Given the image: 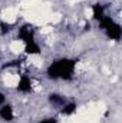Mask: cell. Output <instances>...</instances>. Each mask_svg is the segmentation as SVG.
I'll list each match as a JSON object with an SVG mask.
<instances>
[{
  "instance_id": "6da1fadb",
  "label": "cell",
  "mask_w": 122,
  "mask_h": 123,
  "mask_svg": "<svg viewBox=\"0 0 122 123\" xmlns=\"http://www.w3.org/2000/svg\"><path fill=\"white\" fill-rule=\"evenodd\" d=\"M75 67L76 60L63 57L50 63L46 70V74L50 80H70L75 74Z\"/></svg>"
},
{
  "instance_id": "7a4b0ae2",
  "label": "cell",
  "mask_w": 122,
  "mask_h": 123,
  "mask_svg": "<svg viewBox=\"0 0 122 123\" xmlns=\"http://www.w3.org/2000/svg\"><path fill=\"white\" fill-rule=\"evenodd\" d=\"M17 39L22 40L25 44L34 42V29L32 25H23L22 27H19V33H17Z\"/></svg>"
},
{
  "instance_id": "3957f363",
  "label": "cell",
  "mask_w": 122,
  "mask_h": 123,
  "mask_svg": "<svg viewBox=\"0 0 122 123\" xmlns=\"http://www.w3.org/2000/svg\"><path fill=\"white\" fill-rule=\"evenodd\" d=\"M105 34H106V37L109 39V40H115V42H118L119 39H121L122 36V27L119 23H116L115 20L105 29Z\"/></svg>"
},
{
  "instance_id": "277c9868",
  "label": "cell",
  "mask_w": 122,
  "mask_h": 123,
  "mask_svg": "<svg viewBox=\"0 0 122 123\" xmlns=\"http://www.w3.org/2000/svg\"><path fill=\"white\" fill-rule=\"evenodd\" d=\"M32 87H33V83H32L30 77H29V76H26V74L20 76L19 83H17V92H20V93H30L32 92Z\"/></svg>"
},
{
  "instance_id": "5b68a950",
  "label": "cell",
  "mask_w": 122,
  "mask_h": 123,
  "mask_svg": "<svg viewBox=\"0 0 122 123\" xmlns=\"http://www.w3.org/2000/svg\"><path fill=\"white\" fill-rule=\"evenodd\" d=\"M0 117L4 122H13L14 110H13L12 105H1V107H0Z\"/></svg>"
},
{
  "instance_id": "8992f818",
  "label": "cell",
  "mask_w": 122,
  "mask_h": 123,
  "mask_svg": "<svg viewBox=\"0 0 122 123\" xmlns=\"http://www.w3.org/2000/svg\"><path fill=\"white\" fill-rule=\"evenodd\" d=\"M47 100H49L50 106H53V107H62L66 103V97L62 96L61 93H50Z\"/></svg>"
},
{
  "instance_id": "52a82bcc",
  "label": "cell",
  "mask_w": 122,
  "mask_h": 123,
  "mask_svg": "<svg viewBox=\"0 0 122 123\" xmlns=\"http://www.w3.org/2000/svg\"><path fill=\"white\" fill-rule=\"evenodd\" d=\"M106 14H105V7L101 4V3H95L93 6H92V17L96 20V22H99L102 17H105Z\"/></svg>"
},
{
  "instance_id": "ba28073f",
  "label": "cell",
  "mask_w": 122,
  "mask_h": 123,
  "mask_svg": "<svg viewBox=\"0 0 122 123\" xmlns=\"http://www.w3.org/2000/svg\"><path fill=\"white\" fill-rule=\"evenodd\" d=\"M40 52H42V49H40V46L36 43V42H30V43H26L25 44V53L26 55H40Z\"/></svg>"
},
{
  "instance_id": "9c48e42d",
  "label": "cell",
  "mask_w": 122,
  "mask_h": 123,
  "mask_svg": "<svg viewBox=\"0 0 122 123\" xmlns=\"http://www.w3.org/2000/svg\"><path fill=\"white\" fill-rule=\"evenodd\" d=\"M76 103H73V102H66L63 106H62V110L61 113L62 115H65V116H70V115H73L75 112H76Z\"/></svg>"
},
{
  "instance_id": "30bf717a",
  "label": "cell",
  "mask_w": 122,
  "mask_h": 123,
  "mask_svg": "<svg viewBox=\"0 0 122 123\" xmlns=\"http://www.w3.org/2000/svg\"><path fill=\"white\" fill-rule=\"evenodd\" d=\"M13 29V23H9V22H0V34L6 36L7 33H10Z\"/></svg>"
},
{
  "instance_id": "8fae6325",
  "label": "cell",
  "mask_w": 122,
  "mask_h": 123,
  "mask_svg": "<svg viewBox=\"0 0 122 123\" xmlns=\"http://www.w3.org/2000/svg\"><path fill=\"white\" fill-rule=\"evenodd\" d=\"M39 123H58V120H56V119H53V117H47V119L40 120Z\"/></svg>"
},
{
  "instance_id": "7c38bea8",
  "label": "cell",
  "mask_w": 122,
  "mask_h": 123,
  "mask_svg": "<svg viewBox=\"0 0 122 123\" xmlns=\"http://www.w3.org/2000/svg\"><path fill=\"white\" fill-rule=\"evenodd\" d=\"M4 102H6V96H4V93L3 92H0V106L4 105Z\"/></svg>"
}]
</instances>
